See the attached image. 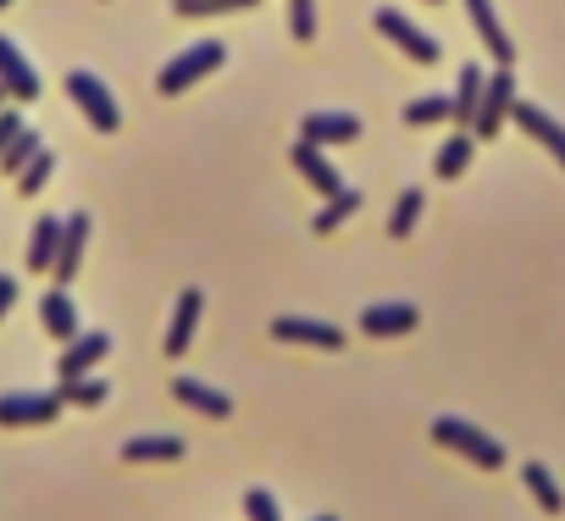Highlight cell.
Returning a JSON list of instances; mask_svg holds the SVG:
<instances>
[{
  "instance_id": "6da1fadb",
  "label": "cell",
  "mask_w": 565,
  "mask_h": 521,
  "mask_svg": "<svg viewBox=\"0 0 565 521\" xmlns=\"http://www.w3.org/2000/svg\"><path fill=\"white\" fill-rule=\"evenodd\" d=\"M433 444H444V449H455V455H466L471 466H482V471H499L504 466V444L499 438H488L477 422H466V416H438L433 427Z\"/></svg>"
},
{
  "instance_id": "7a4b0ae2",
  "label": "cell",
  "mask_w": 565,
  "mask_h": 521,
  "mask_svg": "<svg viewBox=\"0 0 565 521\" xmlns=\"http://www.w3.org/2000/svg\"><path fill=\"white\" fill-rule=\"evenodd\" d=\"M222 62H227V45H222V40H200V45L178 51V56L156 73V89H161V95H183L189 84H200V78L216 73Z\"/></svg>"
},
{
  "instance_id": "3957f363",
  "label": "cell",
  "mask_w": 565,
  "mask_h": 521,
  "mask_svg": "<svg viewBox=\"0 0 565 521\" xmlns=\"http://www.w3.org/2000/svg\"><path fill=\"white\" fill-rule=\"evenodd\" d=\"M67 95H73V106L89 117V128H95V134H117V128H122V111H117L111 89H106L95 73L73 67V73H67Z\"/></svg>"
},
{
  "instance_id": "277c9868",
  "label": "cell",
  "mask_w": 565,
  "mask_h": 521,
  "mask_svg": "<svg viewBox=\"0 0 565 521\" xmlns=\"http://www.w3.org/2000/svg\"><path fill=\"white\" fill-rule=\"evenodd\" d=\"M510 106H515V73H510V67H493V73L482 78V100H477L471 134H477V139H493V134H504V117H510Z\"/></svg>"
},
{
  "instance_id": "5b68a950",
  "label": "cell",
  "mask_w": 565,
  "mask_h": 521,
  "mask_svg": "<svg viewBox=\"0 0 565 521\" xmlns=\"http://www.w3.org/2000/svg\"><path fill=\"white\" fill-rule=\"evenodd\" d=\"M372 23H377V34H383V40H394V45H399V51H405L411 62H422V67H433V62L444 56V45H438V40H433L427 29H416V23H411L405 12H394V7H383V12L372 18Z\"/></svg>"
},
{
  "instance_id": "8992f818",
  "label": "cell",
  "mask_w": 565,
  "mask_h": 521,
  "mask_svg": "<svg viewBox=\"0 0 565 521\" xmlns=\"http://www.w3.org/2000/svg\"><path fill=\"white\" fill-rule=\"evenodd\" d=\"M84 244H89V216L84 211H67L62 216V244H56V260H51V278L56 289H67L84 267Z\"/></svg>"
},
{
  "instance_id": "52a82bcc",
  "label": "cell",
  "mask_w": 565,
  "mask_h": 521,
  "mask_svg": "<svg viewBox=\"0 0 565 521\" xmlns=\"http://www.w3.org/2000/svg\"><path fill=\"white\" fill-rule=\"evenodd\" d=\"M300 139L328 150V145H355L361 139V117L355 111H306L300 117Z\"/></svg>"
},
{
  "instance_id": "ba28073f",
  "label": "cell",
  "mask_w": 565,
  "mask_h": 521,
  "mask_svg": "<svg viewBox=\"0 0 565 521\" xmlns=\"http://www.w3.org/2000/svg\"><path fill=\"white\" fill-rule=\"evenodd\" d=\"M422 328V311L411 300H383V306H366L361 311V333L366 339H405Z\"/></svg>"
},
{
  "instance_id": "9c48e42d",
  "label": "cell",
  "mask_w": 565,
  "mask_h": 521,
  "mask_svg": "<svg viewBox=\"0 0 565 521\" xmlns=\"http://www.w3.org/2000/svg\"><path fill=\"white\" fill-rule=\"evenodd\" d=\"M271 339L277 344H311V350H344V328L317 322V317H277Z\"/></svg>"
},
{
  "instance_id": "30bf717a",
  "label": "cell",
  "mask_w": 565,
  "mask_h": 521,
  "mask_svg": "<svg viewBox=\"0 0 565 521\" xmlns=\"http://www.w3.org/2000/svg\"><path fill=\"white\" fill-rule=\"evenodd\" d=\"M510 123H515L526 139H537V145H543V150H548V156L565 167V128H559V123H554L543 106H532V100H521V95H515V106H510Z\"/></svg>"
},
{
  "instance_id": "8fae6325",
  "label": "cell",
  "mask_w": 565,
  "mask_h": 521,
  "mask_svg": "<svg viewBox=\"0 0 565 521\" xmlns=\"http://www.w3.org/2000/svg\"><path fill=\"white\" fill-rule=\"evenodd\" d=\"M62 416L56 394H0V427H45Z\"/></svg>"
},
{
  "instance_id": "7c38bea8",
  "label": "cell",
  "mask_w": 565,
  "mask_h": 521,
  "mask_svg": "<svg viewBox=\"0 0 565 521\" xmlns=\"http://www.w3.org/2000/svg\"><path fill=\"white\" fill-rule=\"evenodd\" d=\"M0 89H7V100H40V73L7 34H0Z\"/></svg>"
},
{
  "instance_id": "4fadbf2b",
  "label": "cell",
  "mask_w": 565,
  "mask_h": 521,
  "mask_svg": "<svg viewBox=\"0 0 565 521\" xmlns=\"http://www.w3.org/2000/svg\"><path fill=\"white\" fill-rule=\"evenodd\" d=\"M289 161H295V172H300V178H306V183H311V189H317L322 200L344 189V178H339V167H333V161H328V156H322L317 145H306V139H295V150H289Z\"/></svg>"
},
{
  "instance_id": "5bb4252c",
  "label": "cell",
  "mask_w": 565,
  "mask_h": 521,
  "mask_svg": "<svg viewBox=\"0 0 565 521\" xmlns=\"http://www.w3.org/2000/svg\"><path fill=\"white\" fill-rule=\"evenodd\" d=\"M466 12H471V29L482 34L488 56H493L499 67H510V62H515V40L504 34V23H499V12H493V0H466Z\"/></svg>"
},
{
  "instance_id": "9a60e30c",
  "label": "cell",
  "mask_w": 565,
  "mask_h": 521,
  "mask_svg": "<svg viewBox=\"0 0 565 521\" xmlns=\"http://www.w3.org/2000/svg\"><path fill=\"white\" fill-rule=\"evenodd\" d=\"M200 311H205V295H200V289H183V295H178V306H172V328H167V355H183V350L194 344Z\"/></svg>"
},
{
  "instance_id": "2e32d148",
  "label": "cell",
  "mask_w": 565,
  "mask_h": 521,
  "mask_svg": "<svg viewBox=\"0 0 565 521\" xmlns=\"http://www.w3.org/2000/svg\"><path fill=\"white\" fill-rule=\"evenodd\" d=\"M106 350H111V333H78V339H67V350H62V378H89V366L95 361H106Z\"/></svg>"
},
{
  "instance_id": "e0dca14e",
  "label": "cell",
  "mask_w": 565,
  "mask_h": 521,
  "mask_svg": "<svg viewBox=\"0 0 565 521\" xmlns=\"http://www.w3.org/2000/svg\"><path fill=\"white\" fill-rule=\"evenodd\" d=\"M122 460H128V466H161V460H183V438H178V433H145V438H122Z\"/></svg>"
},
{
  "instance_id": "ac0fdd59",
  "label": "cell",
  "mask_w": 565,
  "mask_h": 521,
  "mask_svg": "<svg viewBox=\"0 0 565 521\" xmlns=\"http://www.w3.org/2000/svg\"><path fill=\"white\" fill-rule=\"evenodd\" d=\"M40 328L51 333V339H78V306H73V295L67 289H51V295H40Z\"/></svg>"
},
{
  "instance_id": "d6986e66",
  "label": "cell",
  "mask_w": 565,
  "mask_h": 521,
  "mask_svg": "<svg viewBox=\"0 0 565 521\" xmlns=\"http://www.w3.org/2000/svg\"><path fill=\"white\" fill-rule=\"evenodd\" d=\"M172 400H183L189 411H200V416H233V400L222 394V389H211V383H200V378H172Z\"/></svg>"
},
{
  "instance_id": "ffe728a7",
  "label": "cell",
  "mask_w": 565,
  "mask_h": 521,
  "mask_svg": "<svg viewBox=\"0 0 565 521\" xmlns=\"http://www.w3.org/2000/svg\"><path fill=\"white\" fill-rule=\"evenodd\" d=\"M482 67L477 62H466L460 67V78H455V95H449V123H460V128H471V117H477V100H482Z\"/></svg>"
},
{
  "instance_id": "44dd1931",
  "label": "cell",
  "mask_w": 565,
  "mask_h": 521,
  "mask_svg": "<svg viewBox=\"0 0 565 521\" xmlns=\"http://www.w3.org/2000/svg\"><path fill=\"white\" fill-rule=\"evenodd\" d=\"M56 244H62V216H40L29 233V273H51Z\"/></svg>"
},
{
  "instance_id": "7402d4cb",
  "label": "cell",
  "mask_w": 565,
  "mask_h": 521,
  "mask_svg": "<svg viewBox=\"0 0 565 521\" xmlns=\"http://www.w3.org/2000/svg\"><path fill=\"white\" fill-rule=\"evenodd\" d=\"M521 482L532 488V499H537L548 515H565V493H559V482H554V471H548L543 460H526V466H521Z\"/></svg>"
},
{
  "instance_id": "603a6c76",
  "label": "cell",
  "mask_w": 565,
  "mask_h": 521,
  "mask_svg": "<svg viewBox=\"0 0 565 521\" xmlns=\"http://www.w3.org/2000/svg\"><path fill=\"white\" fill-rule=\"evenodd\" d=\"M355 211H361V189H350V183H344L339 194H328V200H322V211L311 216V227H317V233H333V227H344Z\"/></svg>"
},
{
  "instance_id": "cb8c5ba5",
  "label": "cell",
  "mask_w": 565,
  "mask_h": 521,
  "mask_svg": "<svg viewBox=\"0 0 565 521\" xmlns=\"http://www.w3.org/2000/svg\"><path fill=\"white\" fill-rule=\"evenodd\" d=\"M471 167V134L460 128V134H449L444 145H438V156H433V172L438 178H460Z\"/></svg>"
},
{
  "instance_id": "d4e9b609",
  "label": "cell",
  "mask_w": 565,
  "mask_h": 521,
  "mask_svg": "<svg viewBox=\"0 0 565 521\" xmlns=\"http://www.w3.org/2000/svg\"><path fill=\"white\" fill-rule=\"evenodd\" d=\"M405 123L411 128H433V123H449V95H416L405 106Z\"/></svg>"
},
{
  "instance_id": "484cf974",
  "label": "cell",
  "mask_w": 565,
  "mask_h": 521,
  "mask_svg": "<svg viewBox=\"0 0 565 521\" xmlns=\"http://www.w3.org/2000/svg\"><path fill=\"white\" fill-rule=\"evenodd\" d=\"M111 389L100 383V378H62V389H56V400L62 405H100Z\"/></svg>"
},
{
  "instance_id": "4316f807",
  "label": "cell",
  "mask_w": 565,
  "mask_h": 521,
  "mask_svg": "<svg viewBox=\"0 0 565 521\" xmlns=\"http://www.w3.org/2000/svg\"><path fill=\"white\" fill-rule=\"evenodd\" d=\"M40 150H45V145H40V134H34V128H23V134L7 145V150H0V172H23V167H29Z\"/></svg>"
},
{
  "instance_id": "83f0119b",
  "label": "cell",
  "mask_w": 565,
  "mask_h": 521,
  "mask_svg": "<svg viewBox=\"0 0 565 521\" xmlns=\"http://www.w3.org/2000/svg\"><path fill=\"white\" fill-rule=\"evenodd\" d=\"M422 205H427V194H422V189H405V194L394 200V216H388V233H394V238H405V233L416 227V216H422Z\"/></svg>"
},
{
  "instance_id": "f1b7e54d",
  "label": "cell",
  "mask_w": 565,
  "mask_h": 521,
  "mask_svg": "<svg viewBox=\"0 0 565 521\" xmlns=\"http://www.w3.org/2000/svg\"><path fill=\"white\" fill-rule=\"evenodd\" d=\"M255 0H172L178 18H222V12H249Z\"/></svg>"
},
{
  "instance_id": "f546056e",
  "label": "cell",
  "mask_w": 565,
  "mask_h": 521,
  "mask_svg": "<svg viewBox=\"0 0 565 521\" xmlns=\"http://www.w3.org/2000/svg\"><path fill=\"white\" fill-rule=\"evenodd\" d=\"M51 172H56V156H51V150H40V156L18 172V194H29V200H34V194L51 183Z\"/></svg>"
},
{
  "instance_id": "4dcf8cb0",
  "label": "cell",
  "mask_w": 565,
  "mask_h": 521,
  "mask_svg": "<svg viewBox=\"0 0 565 521\" xmlns=\"http://www.w3.org/2000/svg\"><path fill=\"white\" fill-rule=\"evenodd\" d=\"M289 34H295L300 45L317 40V0H289Z\"/></svg>"
},
{
  "instance_id": "1f68e13d",
  "label": "cell",
  "mask_w": 565,
  "mask_h": 521,
  "mask_svg": "<svg viewBox=\"0 0 565 521\" xmlns=\"http://www.w3.org/2000/svg\"><path fill=\"white\" fill-rule=\"evenodd\" d=\"M244 515H249V521H282V510H277V499H271L266 488H249V493H244Z\"/></svg>"
},
{
  "instance_id": "d6a6232c",
  "label": "cell",
  "mask_w": 565,
  "mask_h": 521,
  "mask_svg": "<svg viewBox=\"0 0 565 521\" xmlns=\"http://www.w3.org/2000/svg\"><path fill=\"white\" fill-rule=\"evenodd\" d=\"M23 128H29V123H23V111H18V106H0V150H7Z\"/></svg>"
},
{
  "instance_id": "836d02e7",
  "label": "cell",
  "mask_w": 565,
  "mask_h": 521,
  "mask_svg": "<svg viewBox=\"0 0 565 521\" xmlns=\"http://www.w3.org/2000/svg\"><path fill=\"white\" fill-rule=\"evenodd\" d=\"M12 300H18V278H12V273H0V317L12 311Z\"/></svg>"
},
{
  "instance_id": "e575fe53",
  "label": "cell",
  "mask_w": 565,
  "mask_h": 521,
  "mask_svg": "<svg viewBox=\"0 0 565 521\" xmlns=\"http://www.w3.org/2000/svg\"><path fill=\"white\" fill-rule=\"evenodd\" d=\"M311 521H339V515H311Z\"/></svg>"
},
{
  "instance_id": "d590c367",
  "label": "cell",
  "mask_w": 565,
  "mask_h": 521,
  "mask_svg": "<svg viewBox=\"0 0 565 521\" xmlns=\"http://www.w3.org/2000/svg\"><path fill=\"white\" fill-rule=\"evenodd\" d=\"M0 7H12V0H0Z\"/></svg>"
},
{
  "instance_id": "8d00e7d4",
  "label": "cell",
  "mask_w": 565,
  "mask_h": 521,
  "mask_svg": "<svg viewBox=\"0 0 565 521\" xmlns=\"http://www.w3.org/2000/svg\"><path fill=\"white\" fill-rule=\"evenodd\" d=\"M0 100H7V89H0Z\"/></svg>"
}]
</instances>
